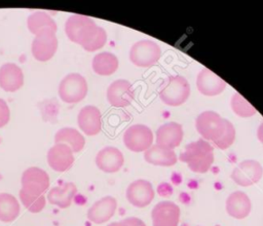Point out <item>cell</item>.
<instances>
[{
  "mask_svg": "<svg viewBox=\"0 0 263 226\" xmlns=\"http://www.w3.org/2000/svg\"><path fill=\"white\" fill-rule=\"evenodd\" d=\"M79 128L87 136H96L102 129V115L99 108L87 105L81 108L77 116Z\"/></svg>",
  "mask_w": 263,
  "mask_h": 226,
  "instance_id": "9a60e30c",
  "label": "cell"
},
{
  "mask_svg": "<svg viewBox=\"0 0 263 226\" xmlns=\"http://www.w3.org/2000/svg\"><path fill=\"white\" fill-rule=\"evenodd\" d=\"M155 195L152 184L144 179L132 182L126 188L125 196L130 204L137 208H145L151 203Z\"/></svg>",
  "mask_w": 263,
  "mask_h": 226,
  "instance_id": "8fae6325",
  "label": "cell"
},
{
  "mask_svg": "<svg viewBox=\"0 0 263 226\" xmlns=\"http://www.w3.org/2000/svg\"><path fill=\"white\" fill-rule=\"evenodd\" d=\"M156 144L173 149L178 147L183 140V127L180 123L171 121L160 125L156 130Z\"/></svg>",
  "mask_w": 263,
  "mask_h": 226,
  "instance_id": "d6986e66",
  "label": "cell"
},
{
  "mask_svg": "<svg viewBox=\"0 0 263 226\" xmlns=\"http://www.w3.org/2000/svg\"><path fill=\"white\" fill-rule=\"evenodd\" d=\"M55 144H66L71 148L73 153H77L84 148V137L73 127H62L54 135Z\"/></svg>",
  "mask_w": 263,
  "mask_h": 226,
  "instance_id": "484cf974",
  "label": "cell"
},
{
  "mask_svg": "<svg viewBox=\"0 0 263 226\" xmlns=\"http://www.w3.org/2000/svg\"><path fill=\"white\" fill-rule=\"evenodd\" d=\"M180 214V208L175 202L160 201L152 209V226H179Z\"/></svg>",
  "mask_w": 263,
  "mask_h": 226,
  "instance_id": "4fadbf2b",
  "label": "cell"
},
{
  "mask_svg": "<svg viewBox=\"0 0 263 226\" xmlns=\"http://www.w3.org/2000/svg\"><path fill=\"white\" fill-rule=\"evenodd\" d=\"M22 189L33 195H43L49 187V176L37 166L27 168L21 179Z\"/></svg>",
  "mask_w": 263,
  "mask_h": 226,
  "instance_id": "9c48e42d",
  "label": "cell"
},
{
  "mask_svg": "<svg viewBox=\"0 0 263 226\" xmlns=\"http://www.w3.org/2000/svg\"><path fill=\"white\" fill-rule=\"evenodd\" d=\"M76 193V185L72 182H67L61 186L51 188L47 194V199L49 203L54 204L61 209H66L70 206Z\"/></svg>",
  "mask_w": 263,
  "mask_h": 226,
  "instance_id": "603a6c76",
  "label": "cell"
},
{
  "mask_svg": "<svg viewBox=\"0 0 263 226\" xmlns=\"http://www.w3.org/2000/svg\"><path fill=\"white\" fill-rule=\"evenodd\" d=\"M124 163L122 152L112 146H107L101 149L96 156L97 166L105 173H116Z\"/></svg>",
  "mask_w": 263,
  "mask_h": 226,
  "instance_id": "ac0fdd59",
  "label": "cell"
},
{
  "mask_svg": "<svg viewBox=\"0 0 263 226\" xmlns=\"http://www.w3.org/2000/svg\"><path fill=\"white\" fill-rule=\"evenodd\" d=\"M134 98L135 90L133 84L126 79H117L107 88V100L113 107H126L130 105Z\"/></svg>",
  "mask_w": 263,
  "mask_h": 226,
  "instance_id": "7c38bea8",
  "label": "cell"
},
{
  "mask_svg": "<svg viewBox=\"0 0 263 226\" xmlns=\"http://www.w3.org/2000/svg\"><path fill=\"white\" fill-rule=\"evenodd\" d=\"M263 176L262 164L254 159H246L239 162L231 173L232 181L238 186L248 187L260 181Z\"/></svg>",
  "mask_w": 263,
  "mask_h": 226,
  "instance_id": "ba28073f",
  "label": "cell"
},
{
  "mask_svg": "<svg viewBox=\"0 0 263 226\" xmlns=\"http://www.w3.org/2000/svg\"><path fill=\"white\" fill-rule=\"evenodd\" d=\"M20 203L9 193H0V221L12 222L20 215Z\"/></svg>",
  "mask_w": 263,
  "mask_h": 226,
  "instance_id": "4316f807",
  "label": "cell"
},
{
  "mask_svg": "<svg viewBox=\"0 0 263 226\" xmlns=\"http://www.w3.org/2000/svg\"><path fill=\"white\" fill-rule=\"evenodd\" d=\"M123 143L132 152H145L152 146L153 133L145 124H133L124 131Z\"/></svg>",
  "mask_w": 263,
  "mask_h": 226,
  "instance_id": "52a82bcc",
  "label": "cell"
},
{
  "mask_svg": "<svg viewBox=\"0 0 263 226\" xmlns=\"http://www.w3.org/2000/svg\"><path fill=\"white\" fill-rule=\"evenodd\" d=\"M235 128L233 126V124L226 119L225 121V130L223 133V135L217 140L214 142L215 146L218 147L219 149H222V150H225L227 148H229L234 140H235Z\"/></svg>",
  "mask_w": 263,
  "mask_h": 226,
  "instance_id": "f546056e",
  "label": "cell"
},
{
  "mask_svg": "<svg viewBox=\"0 0 263 226\" xmlns=\"http://www.w3.org/2000/svg\"><path fill=\"white\" fill-rule=\"evenodd\" d=\"M98 29L99 26L91 17L82 14H72L65 23V33L68 38L82 48L97 34Z\"/></svg>",
  "mask_w": 263,
  "mask_h": 226,
  "instance_id": "7a4b0ae2",
  "label": "cell"
},
{
  "mask_svg": "<svg viewBox=\"0 0 263 226\" xmlns=\"http://www.w3.org/2000/svg\"><path fill=\"white\" fill-rule=\"evenodd\" d=\"M47 163L55 172H66L74 163V154L66 144H54L47 152Z\"/></svg>",
  "mask_w": 263,
  "mask_h": 226,
  "instance_id": "5bb4252c",
  "label": "cell"
},
{
  "mask_svg": "<svg viewBox=\"0 0 263 226\" xmlns=\"http://www.w3.org/2000/svg\"><path fill=\"white\" fill-rule=\"evenodd\" d=\"M144 159L153 165L172 166L177 163V155L173 149L161 147L157 144L152 145L144 152Z\"/></svg>",
  "mask_w": 263,
  "mask_h": 226,
  "instance_id": "7402d4cb",
  "label": "cell"
},
{
  "mask_svg": "<svg viewBox=\"0 0 263 226\" xmlns=\"http://www.w3.org/2000/svg\"><path fill=\"white\" fill-rule=\"evenodd\" d=\"M230 106L232 111L239 117L248 118L257 113L255 107H253L239 92H234L231 97Z\"/></svg>",
  "mask_w": 263,
  "mask_h": 226,
  "instance_id": "83f0119b",
  "label": "cell"
},
{
  "mask_svg": "<svg viewBox=\"0 0 263 226\" xmlns=\"http://www.w3.org/2000/svg\"><path fill=\"white\" fill-rule=\"evenodd\" d=\"M227 214L234 219H245L252 211V202L242 191H234L229 194L225 203Z\"/></svg>",
  "mask_w": 263,
  "mask_h": 226,
  "instance_id": "44dd1931",
  "label": "cell"
},
{
  "mask_svg": "<svg viewBox=\"0 0 263 226\" xmlns=\"http://www.w3.org/2000/svg\"><path fill=\"white\" fill-rule=\"evenodd\" d=\"M58 38L51 31H43L36 35L32 41L31 51L33 56L39 62L49 61L58 49Z\"/></svg>",
  "mask_w": 263,
  "mask_h": 226,
  "instance_id": "30bf717a",
  "label": "cell"
},
{
  "mask_svg": "<svg viewBox=\"0 0 263 226\" xmlns=\"http://www.w3.org/2000/svg\"><path fill=\"white\" fill-rule=\"evenodd\" d=\"M27 26L29 31L35 36L43 31L57 32L58 26L54 20L45 11H35L28 16Z\"/></svg>",
  "mask_w": 263,
  "mask_h": 226,
  "instance_id": "d4e9b609",
  "label": "cell"
},
{
  "mask_svg": "<svg viewBox=\"0 0 263 226\" xmlns=\"http://www.w3.org/2000/svg\"><path fill=\"white\" fill-rule=\"evenodd\" d=\"M161 56L160 46L152 40H140L133 44L129 50L130 62L138 67H151Z\"/></svg>",
  "mask_w": 263,
  "mask_h": 226,
  "instance_id": "8992f818",
  "label": "cell"
},
{
  "mask_svg": "<svg viewBox=\"0 0 263 226\" xmlns=\"http://www.w3.org/2000/svg\"><path fill=\"white\" fill-rule=\"evenodd\" d=\"M107 226H146V224L137 217H128L119 222H113Z\"/></svg>",
  "mask_w": 263,
  "mask_h": 226,
  "instance_id": "d6a6232c",
  "label": "cell"
},
{
  "mask_svg": "<svg viewBox=\"0 0 263 226\" xmlns=\"http://www.w3.org/2000/svg\"><path fill=\"white\" fill-rule=\"evenodd\" d=\"M117 56L109 51H103L97 53L91 62V67L95 73L101 76H109L116 72L118 69Z\"/></svg>",
  "mask_w": 263,
  "mask_h": 226,
  "instance_id": "cb8c5ba5",
  "label": "cell"
},
{
  "mask_svg": "<svg viewBox=\"0 0 263 226\" xmlns=\"http://www.w3.org/2000/svg\"><path fill=\"white\" fill-rule=\"evenodd\" d=\"M117 209V200L113 196H104L97 200L87 211V219L96 224L109 221Z\"/></svg>",
  "mask_w": 263,
  "mask_h": 226,
  "instance_id": "e0dca14e",
  "label": "cell"
},
{
  "mask_svg": "<svg viewBox=\"0 0 263 226\" xmlns=\"http://www.w3.org/2000/svg\"><path fill=\"white\" fill-rule=\"evenodd\" d=\"M18 195L24 206L31 213H39L45 206L46 199L44 195H33L24 191L23 189L20 190Z\"/></svg>",
  "mask_w": 263,
  "mask_h": 226,
  "instance_id": "f1b7e54d",
  "label": "cell"
},
{
  "mask_svg": "<svg viewBox=\"0 0 263 226\" xmlns=\"http://www.w3.org/2000/svg\"><path fill=\"white\" fill-rule=\"evenodd\" d=\"M179 159L186 163L190 171L198 174L206 173L214 162V147L202 138L188 143Z\"/></svg>",
  "mask_w": 263,
  "mask_h": 226,
  "instance_id": "6da1fadb",
  "label": "cell"
},
{
  "mask_svg": "<svg viewBox=\"0 0 263 226\" xmlns=\"http://www.w3.org/2000/svg\"><path fill=\"white\" fill-rule=\"evenodd\" d=\"M190 95V84L181 75L167 77L159 87L160 100L168 106L177 107L184 104Z\"/></svg>",
  "mask_w": 263,
  "mask_h": 226,
  "instance_id": "3957f363",
  "label": "cell"
},
{
  "mask_svg": "<svg viewBox=\"0 0 263 226\" xmlns=\"http://www.w3.org/2000/svg\"><path fill=\"white\" fill-rule=\"evenodd\" d=\"M196 86L203 96L214 97L220 95L227 86V83L210 69L203 68L197 75Z\"/></svg>",
  "mask_w": 263,
  "mask_h": 226,
  "instance_id": "2e32d148",
  "label": "cell"
},
{
  "mask_svg": "<svg viewBox=\"0 0 263 226\" xmlns=\"http://www.w3.org/2000/svg\"><path fill=\"white\" fill-rule=\"evenodd\" d=\"M106 42H107V33L104 28L99 26L97 34L83 47V49H85L86 51H89V52L96 51V50H99L100 48H102L106 44Z\"/></svg>",
  "mask_w": 263,
  "mask_h": 226,
  "instance_id": "4dcf8cb0",
  "label": "cell"
},
{
  "mask_svg": "<svg viewBox=\"0 0 263 226\" xmlns=\"http://www.w3.org/2000/svg\"><path fill=\"white\" fill-rule=\"evenodd\" d=\"M24 85V73L14 63H5L0 67V87L5 91H16Z\"/></svg>",
  "mask_w": 263,
  "mask_h": 226,
  "instance_id": "ffe728a7",
  "label": "cell"
},
{
  "mask_svg": "<svg viewBox=\"0 0 263 226\" xmlns=\"http://www.w3.org/2000/svg\"><path fill=\"white\" fill-rule=\"evenodd\" d=\"M257 138L263 144V121L261 122V124L257 128Z\"/></svg>",
  "mask_w": 263,
  "mask_h": 226,
  "instance_id": "836d02e7",
  "label": "cell"
},
{
  "mask_svg": "<svg viewBox=\"0 0 263 226\" xmlns=\"http://www.w3.org/2000/svg\"><path fill=\"white\" fill-rule=\"evenodd\" d=\"M226 119L215 111L206 110L201 112L195 120V127L201 138L205 141H217L225 130Z\"/></svg>",
  "mask_w": 263,
  "mask_h": 226,
  "instance_id": "5b68a950",
  "label": "cell"
},
{
  "mask_svg": "<svg viewBox=\"0 0 263 226\" xmlns=\"http://www.w3.org/2000/svg\"><path fill=\"white\" fill-rule=\"evenodd\" d=\"M10 119V110L5 100L0 98V128L5 126Z\"/></svg>",
  "mask_w": 263,
  "mask_h": 226,
  "instance_id": "1f68e13d",
  "label": "cell"
},
{
  "mask_svg": "<svg viewBox=\"0 0 263 226\" xmlns=\"http://www.w3.org/2000/svg\"><path fill=\"white\" fill-rule=\"evenodd\" d=\"M86 79L79 73H70L60 82L59 96L67 104H76L82 101L87 95Z\"/></svg>",
  "mask_w": 263,
  "mask_h": 226,
  "instance_id": "277c9868",
  "label": "cell"
}]
</instances>
